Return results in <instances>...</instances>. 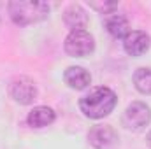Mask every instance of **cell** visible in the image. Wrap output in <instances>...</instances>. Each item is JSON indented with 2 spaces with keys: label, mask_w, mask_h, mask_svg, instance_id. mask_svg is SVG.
<instances>
[{
  "label": "cell",
  "mask_w": 151,
  "mask_h": 149,
  "mask_svg": "<svg viewBox=\"0 0 151 149\" xmlns=\"http://www.w3.org/2000/svg\"><path fill=\"white\" fill-rule=\"evenodd\" d=\"M116 104H118V97L113 90L107 86H99L93 88L84 97H81L79 109L90 119H102L114 111Z\"/></svg>",
  "instance_id": "1"
},
{
  "label": "cell",
  "mask_w": 151,
  "mask_h": 149,
  "mask_svg": "<svg viewBox=\"0 0 151 149\" xmlns=\"http://www.w3.org/2000/svg\"><path fill=\"white\" fill-rule=\"evenodd\" d=\"M7 11L14 25L28 27L47 18L49 5L39 0H12L7 4Z\"/></svg>",
  "instance_id": "2"
},
{
  "label": "cell",
  "mask_w": 151,
  "mask_h": 149,
  "mask_svg": "<svg viewBox=\"0 0 151 149\" xmlns=\"http://www.w3.org/2000/svg\"><path fill=\"white\" fill-rule=\"evenodd\" d=\"M65 53L72 58H84L95 51V39L88 30H72L65 37Z\"/></svg>",
  "instance_id": "3"
},
{
  "label": "cell",
  "mask_w": 151,
  "mask_h": 149,
  "mask_svg": "<svg viewBox=\"0 0 151 149\" xmlns=\"http://www.w3.org/2000/svg\"><path fill=\"white\" fill-rule=\"evenodd\" d=\"M121 123L127 130L141 132L151 123V109L144 102H132L121 116Z\"/></svg>",
  "instance_id": "4"
},
{
  "label": "cell",
  "mask_w": 151,
  "mask_h": 149,
  "mask_svg": "<svg viewBox=\"0 0 151 149\" xmlns=\"http://www.w3.org/2000/svg\"><path fill=\"white\" fill-rule=\"evenodd\" d=\"M9 95L12 97V100L19 105H30L37 100L39 90L37 84L30 79V77H16L11 86H9Z\"/></svg>",
  "instance_id": "5"
},
{
  "label": "cell",
  "mask_w": 151,
  "mask_h": 149,
  "mask_svg": "<svg viewBox=\"0 0 151 149\" xmlns=\"http://www.w3.org/2000/svg\"><path fill=\"white\" fill-rule=\"evenodd\" d=\"M88 140L95 149H114L118 144V133L109 125H95L88 133Z\"/></svg>",
  "instance_id": "6"
},
{
  "label": "cell",
  "mask_w": 151,
  "mask_h": 149,
  "mask_svg": "<svg viewBox=\"0 0 151 149\" xmlns=\"http://www.w3.org/2000/svg\"><path fill=\"white\" fill-rule=\"evenodd\" d=\"M151 46V37L144 30H132L123 39V49L130 56H142Z\"/></svg>",
  "instance_id": "7"
},
{
  "label": "cell",
  "mask_w": 151,
  "mask_h": 149,
  "mask_svg": "<svg viewBox=\"0 0 151 149\" xmlns=\"http://www.w3.org/2000/svg\"><path fill=\"white\" fill-rule=\"evenodd\" d=\"M63 23L72 30H84L88 25V14L79 4H70L63 11Z\"/></svg>",
  "instance_id": "8"
},
{
  "label": "cell",
  "mask_w": 151,
  "mask_h": 149,
  "mask_svg": "<svg viewBox=\"0 0 151 149\" xmlns=\"http://www.w3.org/2000/svg\"><path fill=\"white\" fill-rule=\"evenodd\" d=\"M63 81L72 90H84L91 84V75L83 67H69L63 72Z\"/></svg>",
  "instance_id": "9"
},
{
  "label": "cell",
  "mask_w": 151,
  "mask_h": 149,
  "mask_svg": "<svg viewBox=\"0 0 151 149\" xmlns=\"http://www.w3.org/2000/svg\"><path fill=\"white\" fill-rule=\"evenodd\" d=\"M104 25H106V30L109 32V35L114 39H125L130 34V23L123 14L113 12V14L106 16Z\"/></svg>",
  "instance_id": "10"
},
{
  "label": "cell",
  "mask_w": 151,
  "mask_h": 149,
  "mask_svg": "<svg viewBox=\"0 0 151 149\" xmlns=\"http://www.w3.org/2000/svg\"><path fill=\"white\" fill-rule=\"evenodd\" d=\"M55 119H56V114H55V111L51 107H47V105H37V107H34L32 111L28 112V116H27V123L32 128L49 126Z\"/></svg>",
  "instance_id": "11"
},
{
  "label": "cell",
  "mask_w": 151,
  "mask_h": 149,
  "mask_svg": "<svg viewBox=\"0 0 151 149\" xmlns=\"http://www.w3.org/2000/svg\"><path fill=\"white\" fill-rule=\"evenodd\" d=\"M134 86L139 93L151 95V69L141 67L134 72Z\"/></svg>",
  "instance_id": "12"
},
{
  "label": "cell",
  "mask_w": 151,
  "mask_h": 149,
  "mask_svg": "<svg viewBox=\"0 0 151 149\" xmlns=\"http://www.w3.org/2000/svg\"><path fill=\"white\" fill-rule=\"evenodd\" d=\"M88 5L91 7V9H95L97 12H100V14H106V16H109V14H113L114 11L118 9V2H104V0H100V2H90L88 0Z\"/></svg>",
  "instance_id": "13"
},
{
  "label": "cell",
  "mask_w": 151,
  "mask_h": 149,
  "mask_svg": "<svg viewBox=\"0 0 151 149\" xmlns=\"http://www.w3.org/2000/svg\"><path fill=\"white\" fill-rule=\"evenodd\" d=\"M146 140H148V146H150V149H151V132L148 133V137H146Z\"/></svg>",
  "instance_id": "14"
}]
</instances>
